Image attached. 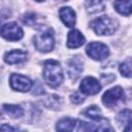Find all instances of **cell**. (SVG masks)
<instances>
[{"label":"cell","instance_id":"6da1fadb","mask_svg":"<svg viewBox=\"0 0 132 132\" xmlns=\"http://www.w3.org/2000/svg\"><path fill=\"white\" fill-rule=\"evenodd\" d=\"M43 66V78L46 84L52 88L59 87L63 81V71L60 63L56 60H47Z\"/></svg>","mask_w":132,"mask_h":132},{"label":"cell","instance_id":"7a4b0ae2","mask_svg":"<svg viewBox=\"0 0 132 132\" xmlns=\"http://www.w3.org/2000/svg\"><path fill=\"white\" fill-rule=\"evenodd\" d=\"M90 26L93 29V31L98 35H111L118 28L117 22L107 15L95 19L91 22Z\"/></svg>","mask_w":132,"mask_h":132},{"label":"cell","instance_id":"3957f363","mask_svg":"<svg viewBox=\"0 0 132 132\" xmlns=\"http://www.w3.org/2000/svg\"><path fill=\"white\" fill-rule=\"evenodd\" d=\"M33 43L35 47L43 53L51 52L55 45L54 32L52 29H45L37 33L33 38Z\"/></svg>","mask_w":132,"mask_h":132},{"label":"cell","instance_id":"277c9868","mask_svg":"<svg viewBox=\"0 0 132 132\" xmlns=\"http://www.w3.org/2000/svg\"><path fill=\"white\" fill-rule=\"evenodd\" d=\"M124 91L121 87L117 86L107 90L102 96V102L107 107H113L119 102L124 100Z\"/></svg>","mask_w":132,"mask_h":132},{"label":"cell","instance_id":"5b68a950","mask_svg":"<svg viewBox=\"0 0 132 132\" xmlns=\"http://www.w3.org/2000/svg\"><path fill=\"white\" fill-rule=\"evenodd\" d=\"M86 52L89 57L97 61H102L109 55V50L107 45L101 42H91L90 44H88Z\"/></svg>","mask_w":132,"mask_h":132},{"label":"cell","instance_id":"8992f818","mask_svg":"<svg viewBox=\"0 0 132 132\" xmlns=\"http://www.w3.org/2000/svg\"><path fill=\"white\" fill-rule=\"evenodd\" d=\"M1 35L3 38L10 40V41H15L20 40L23 35V29L16 24V23H6L1 27Z\"/></svg>","mask_w":132,"mask_h":132},{"label":"cell","instance_id":"52a82bcc","mask_svg":"<svg viewBox=\"0 0 132 132\" xmlns=\"http://www.w3.org/2000/svg\"><path fill=\"white\" fill-rule=\"evenodd\" d=\"M9 84L13 90L19 92H27L33 86V82L29 77L25 75H21L19 73H13L10 75Z\"/></svg>","mask_w":132,"mask_h":132},{"label":"cell","instance_id":"ba28073f","mask_svg":"<svg viewBox=\"0 0 132 132\" xmlns=\"http://www.w3.org/2000/svg\"><path fill=\"white\" fill-rule=\"evenodd\" d=\"M79 90H80V93L85 95H89V96L95 95L101 90V85L96 78L92 76H87L80 82Z\"/></svg>","mask_w":132,"mask_h":132},{"label":"cell","instance_id":"9c48e42d","mask_svg":"<svg viewBox=\"0 0 132 132\" xmlns=\"http://www.w3.org/2000/svg\"><path fill=\"white\" fill-rule=\"evenodd\" d=\"M85 43V37L78 30H71L67 35V46L69 48H76Z\"/></svg>","mask_w":132,"mask_h":132},{"label":"cell","instance_id":"30bf717a","mask_svg":"<svg viewBox=\"0 0 132 132\" xmlns=\"http://www.w3.org/2000/svg\"><path fill=\"white\" fill-rule=\"evenodd\" d=\"M27 58V53L22 50H13L4 55V61L7 64H18L25 61Z\"/></svg>","mask_w":132,"mask_h":132},{"label":"cell","instance_id":"8fae6325","mask_svg":"<svg viewBox=\"0 0 132 132\" xmlns=\"http://www.w3.org/2000/svg\"><path fill=\"white\" fill-rule=\"evenodd\" d=\"M60 19L67 27H73L75 25V12L71 7H62L59 11Z\"/></svg>","mask_w":132,"mask_h":132},{"label":"cell","instance_id":"7c38bea8","mask_svg":"<svg viewBox=\"0 0 132 132\" xmlns=\"http://www.w3.org/2000/svg\"><path fill=\"white\" fill-rule=\"evenodd\" d=\"M82 70V63L79 59L73 58L68 62V74L72 79H76Z\"/></svg>","mask_w":132,"mask_h":132},{"label":"cell","instance_id":"4fadbf2b","mask_svg":"<svg viewBox=\"0 0 132 132\" xmlns=\"http://www.w3.org/2000/svg\"><path fill=\"white\" fill-rule=\"evenodd\" d=\"M118 121L124 125V131H132V110L124 109L118 114Z\"/></svg>","mask_w":132,"mask_h":132},{"label":"cell","instance_id":"5bb4252c","mask_svg":"<svg viewBox=\"0 0 132 132\" xmlns=\"http://www.w3.org/2000/svg\"><path fill=\"white\" fill-rule=\"evenodd\" d=\"M77 125H78L77 120L71 118H63L57 123L56 129L59 131H72L76 128Z\"/></svg>","mask_w":132,"mask_h":132},{"label":"cell","instance_id":"9a60e30c","mask_svg":"<svg viewBox=\"0 0 132 132\" xmlns=\"http://www.w3.org/2000/svg\"><path fill=\"white\" fill-rule=\"evenodd\" d=\"M85 6L89 13H97L105 9V0H86Z\"/></svg>","mask_w":132,"mask_h":132},{"label":"cell","instance_id":"2e32d148","mask_svg":"<svg viewBox=\"0 0 132 132\" xmlns=\"http://www.w3.org/2000/svg\"><path fill=\"white\" fill-rule=\"evenodd\" d=\"M113 5L114 9L123 15H130L132 13V0H116Z\"/></svg>","mask_w":132,"mask_h":132},{"label":"cell","instance_id":"e0dca14e","mask_svg":"<svg viewBox=\"0 0 132 132\" xmlns=\"http://www.w3.org/2000/svg\"><path fill=\"white\" fill-rule=\"evenodd\" d=\"M3 111L6 112L11 118H21L24 113L23 108L20 105H13V104H3L2 105Z\"/></svg>","mask_w":132,"mask_h":132},{"label":"cell","instance_id":"ac0fdd59","mask_svg":"<svg viewBox=\"0 0 132 132\" xmlns=\"http://www.w3.org/2000/svg\"><path fill=\"white\" fill-rule=\"evenodd\" d=\"M88 119L92 120V121H95V122H99L100 120H102V116H101V110L99 109L98 106L96 105H91L89 106L87 109L84 110L82 112Z\"/></svg>","mask_w":132,"mask_h":132},{"label":"cell","instance_id":"d6986e66","mask_svg":"<svg viewBox=\"0 0 132 132\" xmlns=\"http://www.w3.org/2000/svg\"><path fill=\"white\" fill-rule=\"evenodd\" d=\"M119 69H120V72L122 73L123 76L132 77V58H129L126 61H124L120 65Z\"/></svg>","mask_w":132,"mask_h":132},{"label":"cell","instance_id":"ffe728a7","mask_svg":"<svg viewBox=\"0 0 132 132\" xmlns=\"http://www.w3.org/2000/svg\"><path fill=\"white\" fill-rule=\"evenodd\" d=\"M22 21H23L24 24H26L28 26H31V25L35 24V22H36V14L33 13V12H29V13L24 15Z\"/></svg>","mask_w":132,"mask_h":132},{"label":"cell","instance_id":"44dd1931","mask_svg":"<svg viewBox=\"0 0 132 132\" xmlns=\"http://www.w3.org/2000/svg\"><path fill=\"white\" fill-rule=\"evenodd\" d=\"M70 99H71V101H72L73 103H75V104H79V103L84 102V100H85V98H84L78 92H74V93L70 96Z\"/></svg>","mask_w":132,"mask_h":132},{"label":"cell","instance_id":"7402d4cb","mask_svg":"<svg viewBox=\"0 0 132 132\" xmlns=\"http://www.w3.org/2000/svg\"><path fill=\"white\" fill-rule=\"evenodd\" d=\"M35 1H37V2H42V1H44V0H35Z\"/></svg>","mask_w":132,"mask_h":132}]
</instances>
